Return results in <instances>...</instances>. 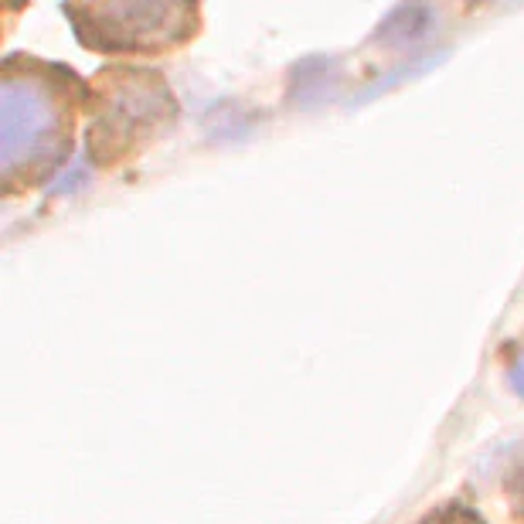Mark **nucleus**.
<instances>
[{"label":"nucleus","instance_id":"5","mask_svg":"<svg viewBox=\"0 0 524 524\" xmlns=\"http://www.w3.org/2000/svg\"><path fill=\"white\" fill-rule=\"evenodd\" d=\"M511 388H514V395H518V399H524V354H521L518 365L511 368Z\"/></svg>","mask_w":524,"mask_h":524},{"label":"nucleus","instance_id":"2","mask_svg":"<svg viewBox=\"0 0 524 524\" xmlns=\"http://www.w3.org/2000/svg\"><path fill=\"white\" fill-rule=\"evenodd\" d=\"M89 160L116 167L140 157L177 120V99L154 69L109 65L89 82Z\"/></svg>","mask_w":524,"mask_h":524},{"label":"nucleus","instance_id":"3","mask_svg":"<svg viewBox=\"0 0 524 524\" xmlns=\"http://www.w3.org/2000/svg\"><path fill=\"white\" fill-rule=\"evenodd\" d=\"M62 11L89 52L109 55L174 52L201 28L198 0H65Z\"/></svg>","mask_w":524,"mask_h":524},{"label":"nucleus","instance_id":"4","mask_svg":"<svg viewBox=\"0 0 524 524\" xmlns=\"http://www.w3.org/2000/svg\"><path fill=\"white\" fill-rule=\"evenodd\" d=\"M429 524H480V521L473 518L470 511H450V514H443V518H433Z\"/></svg>","mask_w":524,"mask_h":524},{"label":"nucleus","instance_id":"1","mask_svg":"<svg viewBox=\"0 0 524 524\" xmlns=\"http://www.w3.org/2000/svg\"><path fill=\"white\" fill-rule=\"evenodd\" d=\"M86 92L69 65L7 58L0 72V174L7 191L38 188L69 164Z\"/></svg>","mask_w":524,"mask_h":524}]
</instances>
